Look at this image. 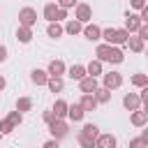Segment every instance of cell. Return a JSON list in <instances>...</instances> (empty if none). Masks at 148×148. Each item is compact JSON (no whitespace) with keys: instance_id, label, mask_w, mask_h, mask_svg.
Segmentation results:
<instances>
[{"instance_id":"10","label":"cell","mask_w":148,"mask_h":148,"mask_svg":"<svg viewBox=\"0 0 148 148\" xmlns=\"http://www.w3.org/2000/svg\"><path fill=\"white\" fill-rule=\"evenodd\" d=\"M97 86H99V81H97L95 76H83V79L79 81V90H81V92H90V95H92V92L97 90Z\"/></svg>"},{"instance_id":"30","label":"cell","mask_w":148,"mask_h":148,"mask_svg":"<svg viewBox=\"0 0 148 148\" xmlns=\"http://www.w3.org/2000/svg\"><path fill=\"white\" fill-rule=\"evenodd\" d=\"M130 83L136 86V88H143V86H148V76H146V74H134V76L130 79Z\"/></svg>"},{"instance_id":"26","label":"cell","mask_w":148,"mask_h":148,"mask_svg":"<svg viewBox=\"0 0 148 148\" xmlns=\"http://www.w3.org/2000/svg\"><path fill=\"white\" fill-rule=\"evenodd\" d=\"M46 88H49L51 92H62L65 83H62V79H58V76H49V81H46Z\"/></svg>"},{"instance_id":"13","label":"cell","mask_w":148,"mask_h":148,"mask_svg":"<svg viewBox=\"0 0 148 148\" xmlns=\"http://www.w3.org/2000/svg\"><path fill=\"white\" fill-rule=\"evenodd\" d=\"M83 116H86V111L79 106V102H76V104H67V118H69L72 123H81Z\"/></svg>"},{"instance_id":"43","label":"cell","mask_w":148,"mask_h":148,"mask_svg":"<svg viewBox=\"0 0 148 148\" xmlns=\"http://www.w3.org/2000/svg\"><path fill=\"white\" fill-rule=\"evenodd\" d=\"M5 86H7V79L0 74V90H5Z\"/></svg>"},{"instance_id":"28","label":"cell","mask_w":148,"mask_h":148,"mask_svg":"<svg viewBox=\"0 0 148 148\" xmlns=\"http://www.w3.org/2000/svg\"><path fill=\"white\" fill-rule=\"evenodd\" d=\"M81 134H83V136H90V139H97V134H99V127H97L95 123H86V125L81 127Z\"/></svg>"},{"instance_id":"38","label":"cell","mask_w":148,"mask_h":148,"mask_svg":"<svg viewBox=\"0 0 148 148\" xmlns=\"http://www.w3.org/2000/svg\"><path fill=\"white\" fill-rule=\"evenodd\" d=\"M130 7L132 9H141V7H146V0H130Z\"/></svg>"},{"instance_id":"33","label":"cell","mask_w":148,"mask_h":148,"mask_svg":"<svg viewBox=\"0 0 148 148\" xmlns=\"http://www.w3.org/2000/svg\"><path fill=\"white\" fill-rule=\"evenodd\" d=\"M136 37H141L143 42L148 39V23H141V25H139V30H136Z\"/></svg>"},{"instance_id":"24","label":"cell","mask_w":148,"mask_h":148,"mask_svg":"<svg viewBox=\"0 0 148 148\" xmlns=\"http://www.w3.org/2000/svg\"><path fill=\"white\" fill-rule=\"evenodd\" d=\"M46 35H49L51 39H60V37L65 35V30H62V25H60L58 21H51V23L46 25Z\"/></svg>"},{"instance_id":"8","label":"cell","mask_w":148,"mask_h":148,"mask_svg":"<svg viewBox=\"0 0 148 148\" xmlns=\"http://www.w3.org/2000/svg\"><path fill=\"white\" fill-rule=\"evenodd\" d=\"M123 106H125L127 111H136V109H141L139 92H125V95H123Z\"/></svg>"},{"instance_id":"2","label":"cell","mask_w":148,"mask_h":148,"mask_svg":"<svg viewBox=\"0 0 148 148\" xmlns=\"http://www.w3.org/2000/svg\"><path fill=\"white\" fill-rule=\"evenodd\" d=\"M74 18H76L79 23H90V21H92V7H90L88 2H76V7H74Z\"/></svg>"},{"instance_id":"18","label":"cell","mask_w":148,"mask_h":148,"mask_svg":"<svg viewBox=\"0 0 148 148\" xmlns=\"http://www.w3.org/2000/svg\"><path fill=\"white\" fill-rule=\"evenodd\" d=\"M65 74H67L72 81H81L83 76H88V74H86V65H79V62H76V65H72Z\"/></svg>"},{"instance_id":"21","label":"cell","mask_w":148,"mask_h":148,"mask_svg":"<svg viewBox=\"0 0 148 148\" xmlns=\"http://www.w3.org/2000/svg\"><path fill=\"white\" fill-rule=\"evenodd\" d=\"M92 97L97 99V104H109L111 102V90L104 88V86H97V90L92 92Z\"/></svg>"},{"instance_id":"5","label":"cell","mask_w":148,"mask_h":148,"mask_svg":"<svg viewBox=\"0 0 148 148\" xmlns=\"http://www.w3.org/2000/svg\"><path fill=\"white\" fill-rule=\"evenodd\" d=\"M83 37L88 39V42H99V37H102V28L97 25V23H83Z\"/></svg>"},{"instance_id":"34","label":"cell","mask_w":148,"mask_h":148,"mask_svg":"<svg viewBox=\"0 0 148 148\" xmlns=\"http://www.w3.org/2000/svg\"><path fill=\"white\" fill-rule=\"evenodd\" d=\"M130 148H148V146L143 143L141 136H134V139H130Z\"/></svg>"},{"instance_id":"20","label":"cell","mask_w":148,"mask_h":148,"mask_svg":"<svg viewBox=\"0 0 148 148\" xmlns=\"http://www.w3.org/2000/svg\"><path fill=\"white\" fill-rule=\"evenodd\" d=\"M102 65H104V62H99L97 58H95V60H90V62L86 65V74H88V76H95V79H99V76L104 74V72H102Z\"/></svg>"},{"instance_id":"12","label":"cell","mask_w":148,"mask_h":148,"mask_svg":"<svg viewBox=\"0 0 148 148\" xmlns=\"http://www.w3.org/2000/svg\"><path fill=\"white\" fill-rule=\"evenodd\" d=\"M79 106H81V109L88 113V111H95L99 104H97V99H95L90 92H83V95H81V99H79Z\"/></svg>"},{"instance_id":"4","label":"cell","mask_w":148,"mask_h":148,"mask_svg":"<svg viewBox=\"0 0 148 148\" xmlns=\"http://www.w3.org/2000/svg\"><path fill=\"white\" fill-rule=\"evenodd\" d=\"M102 86L109 88V90H118L123 86V74L120 72H106V74H102Z\"/></svg>"},{"instance_id":"40","label":"cell","mask_w":148,"mask_h":148,"mask_svg":"<svg viewBox=\"0 0 148 148\" xmlns=\"http://www.w3.org/2000/svg\"><path fill=\"white\" fill-rule=\"evenodd\" d=\"M5 60H7V46L0 44V62H5Z\"/></svg>"},{"instance_id":"17","label":"cell","mask_w":148,"mask_h":148,"mask_svg":"<svg viewBox=\"0 0 148 148\" xmlns=\"http://www.w3.org/2000/svg\"><path fill=\"white\" fill-rule=\"evenodd\" d=\"M104 44H111V46H118V28H104L102 30V37Z\"/></svg>"},{"instance_id":"9","label":"cell","mask_w":148,"mask_h":148,"mask_svg":"<svg viewBox=\"0 0 148 148\" xmlns=\"http://www.w3.org/2000/svg\"><path fill=\"white\" fill-rule=\"evenodd\" d=\"M130 123H132L134 127H146V125H148V111H143V109L130 111Z\"/></svg>"},{"instance_id":"23","label":"cell","mask_w":148,"mask_h":148,"mask_svg":"<svg viewBox=\"0 0 148 148\" xmlns=\"http://www.w3.org/2000/svg\"><path fill=\"white\" fill-rule=\"evenodd\" d=\"M62 30H65L67 35H72V37H74V35H81V30H83V23H79L76 18H69V21L62 25Z\"/></svg>"},{"instance_id":"42","label":"cell","mask_w":148,"mask_h":148,"mask_svg":"<svg viewBox=\"0 0 148 148\" xmlns=\"http://www.w3.org/2000/svg\"><path fill=\"white\" fill-rule=\"evenodd\" d=\"M141 139H143V143L148 146V130H143V132H141Z\"/></svg>"},{"instance_id":"45","label":"cell","mask_w":148,"mask_h":148,"mask_svg":"<svg viewBox=\"0 0 148 148\" xmlns=\"http://www.w3.org/2000/svg\"><path fill=\"white\" fill-rule=\"evenodd\" d=\"M0 136H2V134H0Z\"/></svg>"},{"instance_id":"15","label":"cell","mask_w":148,"mask_h":148,"mask_svg":"<svg viewBox=\"0 0 148 148\" xmlns=\"http://www.w3.org/2000/svg\"><path fill=\"white\" fill-rule=\"evenodd\" d=\"M58 12H60V7L56 5V2H46L44 5V9H42V14H44V18L51 23V21H58Z\"/></svg>"},{"instance_id":"7","label":"cell","mask_w":148,"mask_h":148,"mask_svg":"<svg viewBox=\"0 0 148 148\" xmlns=\"http://www.w3.org/2000/svg\"><path fill=\"white\" fill-rule=\"evenodd\" d=\"M65 72H67V65H65L62 60H51L49 67H46V74H49V76H58V79H62Z\"/></svg>"},{"instance_id":"27","label":"cell","mask_w":148,"mask_h":148,"mask_svg":"<svg viewBox=\"0 0 148 148\" xmlns=\"http://www.w3.org/2000/svg\"><path fill=\"white\" fill-rule=\"evenodd\" d=\"M16 111H18V113L32 111V99H30V97H18V99H16Z\"/></svg>"},{"instance_id":"44","label":"cell","mask_w":148,"mask_h":148,"mask_svg":"<svg viewBox=\"0 0 148 148\" xmlns=\"http://www.w3.org/2000/svg\"><path fill=\"white\" fill-rule=\"evenodd\" d=\"M95 148H99V146H95Z\"/></svg>"},{"instance_id":"11","label":"cell","mask_w":148,"mask_h":148,"mask_svg":"<svg viewBox=\"0 0 148 148\" xmlns=\"http://www.w3.org/2000/svg\"><path fill=\"white\" fill-rule=\"evenodd\" d=\"M123 60H125V53H123V49H120V46H109L106 62H111V65H120Z\"/></svg>"},{"instance_id":"22","label":"cell","mask_w":148,"mask_h":148,"mask_svg":"<svg viewBox=\"0 0 148 148\" xmlns=\"http://www.w3.org/2000/svg\"><path fill=\"white\" fill-rule=\"evenodd\" d=\"M51 111H53V116H56V118L65 120V118H67V102H65V99H56V102H53V106H51Z\"/></svg>"},{"instance_id":"29","label":"cell","mask_w":148,"mask_h":148,"mask_svg":"<svg viewBox=\"0 0 148 148\" xmlns=\"http://www.w3.org/2000/svg\"><path fill=\"white\" fill-rule=\"evenodd\" d=\"M14 130H16V127H14V123H12L9 118H2V120H0V134H2V136H5V134H12Z\"/></svg>"},{"instance_id":"35","label":"cell","mask_w":148,"mask_h":148,"mask_svg":"<svg viewBox=\"0 0 148 148\" xmlns=\"http://www.w3.org/2000/svg\"><path fill=\"white\" fill-rule=\"evenodd\" d=\"M76 2H79V0H58L56 5L62 7V9H72V7H76Z\"/></svg>"},{"instance_id":"37","label":"cell","mask_w":148,"mask_h":148,"mask_svg":"<svg viewBox=\"0 0 148 148\" xmlns=\"http://www.w3.org/2000/svg\"><path fill=\"white\" fill-rule=\"evenodd\" d=\"M42 118H44V123H46V125L56 120V116H53V111H51V109H49V111H44V113H42Z\"/></svg>"},{"instance_id":"32","label":"cell","mask_w":148,"mask_h":148,"mask_svg":"<svg viewBox=\"0 0 148 148\" xmlns=\"http://www.w3.org/2000/svg\"><path fill=\"white\" fill-rule=\"evenodd\" d=\"M7 118H9L12 123H14V127H16V130H18V125L23 123V113H18L16 109H14V111H9V116H7Z\"/></svg>"},{"instance_id":"31","label":"cell","mask_w":148,"mask_h":148,"mask_svg":"<svg viewBox=\"0 0 148 148\" xmlns=\"http://www.w3.org/2000/svg\"><path fill=\"white\" fill-rule=\"evenodd\" d=\"M76 141H79V146H81V148H95V139H90V136H83L81 132H79Z\"/></svg>"},{"instance_id":"39","label":"cell","mask_w":148,"mask_h":148,"mask_svg":"<svg viewBox=\"0 0 148 148\" xmlns=\"http://www.w3.org/2000/svg\"><path fill=\"white\" fill-rule=\"evenodd\" d=\"M42 148H60V141H58V139H49Z\"/></svg>"},{"instance_id":"6","label":"cell","mask_w":148,"mask_h":148,"mask_svg":"<svg viewBox=\"0 0 148 148\" xmlns=\"http://www.w3.org/2000/svg\"><path fill=\"white\" fill-rule=\"evenodd\" d=\"M95 146H99V148H116L118 146V139L113 134H109V132H99L97 139H95Z\"/></svg>"},{"instance_id":"25","label":"cell","mask_w":148,"mask_h":148,"mask_svg":"<svg viewBox=\"0 0 148 148\" xmlns=\"http://www.w3.org/2000/svg\"><path fill=\"white\" fill-rule=\"evenodd\" d=\"M125 46H130V51L132 53H141L143 51V39L141 37H136V35H130V39H127V44Z\"/></svg>"},{"instance_id":"14","label":"cell","mask_w":148,"mask_h":148,"mask_svg":"<svg viewBox=\"0 0 148 148\" xmlns=\"http://www.w3.org/2000/svg\"><path fill=\"white\" fill-rule=\"evenodd\" d=\"M139 25H141L139 14H130V12H127V16H125V30H127L130 35H134V32L139 30Z\"/></svg>"},{"instance_id":"1","label":"cell","mask_w":148,"mask_h":148,"mask_svg":"<svg viewBox=\"0 0 148 148\" xmlns=\"http://www.w3.org/2000/svg\"><path fill=\"white\" fill-rule=\"evenodd\" d=\"M49 132H51V139H65L67 134H69V125H67V120H60V118H56L53 123H49Z\"/></svg>"},{"instance_id":"19","label":"cell","mask_w":148,"mask_h":148,"mask_svg":"<svg viewBox=\"0 0 148 148\" xmlns=\"http://www.w3.org/2000/svg\"><path fill=\"white\" fill-rule=\"evenodd\" d=\"M30 81H32L35 86H46V81H49V74H46V69H39V67H35V69L30 72Z\"/></svg>"},{"instance_id":"3","label":"cell","mask_w":148,"mask_h":148,"mask_svg":"<svg viewBox=\"0 0 148 148\" xmlns=\"http://www.w3.org/2000/svg\"><path fill=\"white\" fill-rule=\"evenodd\" d=\"M35 23H37V9H32V7H21V9H18V25L32 28Z\"/></svg>"},{"instance_id":"36","label":"cell","mask_w":148,"mask_h":148,"mask_svg":"<svg viewBox=\"0 0 148 148\" xmlns=\"http://www.w3.org/2000/svg\"><path fill=\"white\" fill-rule=\"evenodd\" d=\"M139 18H141V23H148V5L139 9Z\"/></svg>"},{"instance_id":"41","label":"cell","mask_w":148,"mask_h":148,"mask_svg":"<svg viewBox=\"0 0 148 148\" xmlns=\"http://www.w3.org/2000/svg\"><path fill=\"white\" fill-rule=\"evenodd\" d=\"M65 18H67V9H62V7H60V12H58V23H60V21H65Z\"/></svg>"},{"instance_id":"16","label":"cell","mask_w":148,"mask_h":148,"mask_svg":"<svg viewBox=\"0 0 148 148\" xmlns=\"http://www.w3.org/2000/svg\"><path fill=\"white\" fill-rule=\"evenodd\" d=\"M16 42H18V44H30V42H32V28L18 25V28H16Z\"/></svg>"}]
</instances>
